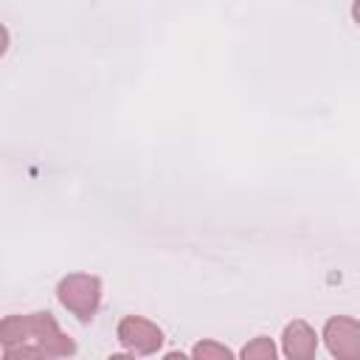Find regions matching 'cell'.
I'll return each instance as SVG.
<instances>
[{"mask_svg": "<svg viewBox=\"0 0 360 360\" xmlns=\"http://www.w3.org/2000/svg\"><path fill=\"white\" fill-rule=\"evenodd\" d=\"M323 343L338 360H360V321L335 315L323 323Z\"/></svg>", "mask_w": 360, "mask_h": 360, "instance_id": "4", "label": "cell"}, {"mask_svg": "<svg viewBox=\"0 0 360 360\" xmlns=\"http://www.w3.org/2000/svg\"><path fill=\"white\" fill-rule=\"evenodd\" d=\"M121 346L132 354H155L163 346V329L143 315H124L115 329Z\"/></svg>", "mask_w": 360, "mask_h": 360, "instance_id": "3", "label": "cell"}, {"mask_svg": "<svg viewBox=\"0 0 360 360\" xmlns=\"http://www.w3.org/2000/svg\"><path fill=\"white\" fill-rule=\"evenodd\" d=\"M352 20L360 25V0H354V3H352Z\"/></svg>", "mask_w": 360, "mask_h": 360, "instance_id": "8", "label": "cell"}, {"mask_svg": "<svg viewBox=\"0 0 360 360\" xmlns=\"http://www.w3.org/2000/svg\"><path fill=\"white\" fill-rule=\"evenodd\" d=\"M3 360H42L68 357L76 352L73 338H68L51 312L6 315L0 321Z\"/></svg>", "mask_w": 360, "mask_h": 360, "instance_id": "1", "label": "cell"}, {"mask_svg": "<svg viewBox=\"0 0 360 360\" xmlns=\"http://www.w3.org/2000/svg\"><path fill=\"white\" fill-rule=\"evenodd\" d=\"M191 357H197V360H231L233 352H231L228 346L217 343V340H200V343L191 349Z\"/></svg>", "mask_w": 360, "mask_h": 360, "instance_id": "6", "label": "cell"}, {"mask_svg": "<svg viewBox=\"0 0 360 360\" xmlns=\"http://www.w3.org/2000/svg\"><path fill=\"white\" fill-rule=\"evenodd\" d=\"M281 352L290 360H312L318 352V335L307 321H290L281 332Z\"/></svg>", "mask_w": 360, "mask_h": 360, "instance_id": "5", "label": "cell"}, {"mask_svg": "<svg viewBox=\"0 0 360 360\" xmlns=\"http://www.w3.org/2000/svg\"><path fill=\"white\" fill-rule=\"evenodd\" d=\"M56 298L68 312H73L82 323H87L98 312L101 281L98 276H90V273H70L56 284Z\"/></svg>", "mask_w": 360, "mask_h": 360, "instance_id": "2", "label": "cell"}, {"mask_svg": "<svg viewBox=\"0 0 360 360\" xmlns=\"http://www.w3.org/2000/svg\"><path fill=\"white\" fill-rule=\"evenodd\" d=\"M239 354H242V360H273L276 357V343L270 338H253Z\"/></svg>", "mask_w": 360, "mask_h": 360, "instance_id": "7", "label": "cell"}]
</instances>
